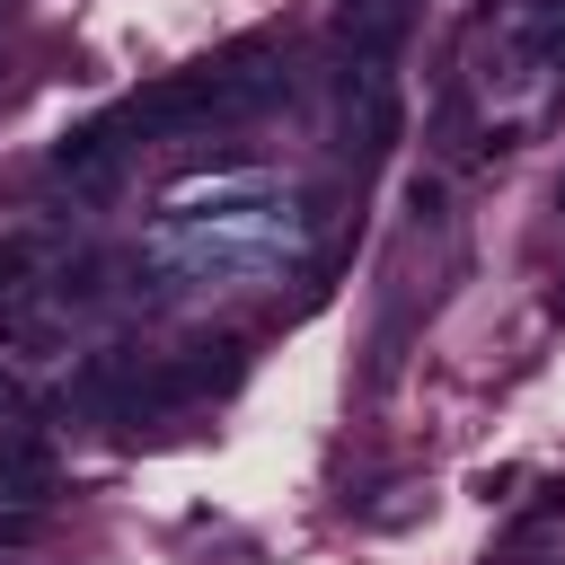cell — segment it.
<instances>
[{
  "mask_svg": "<svg viewBox=\"0 0 565 565\" xmlns=\"http://www.w3.org/2000/svg\"><path fill=\"white\" fill-rule=\"evenodd\" d=\"M26 406V388H18V371H0V415H18Z\"/></svg>",
  "mask_w": 565,
  "mask_h": 565,
  "instance_id": "cell-7",
  "label": "cell"
},
{
  "mask_svg": "<svg viewBox=\"0 0 565 565\" xmlns=\"http://www.w3.org/2000/svg\"><path fill=\"white\" fill-rule=\"evenodd\" d=\"M406 18H415L406 0H344L335 9V35L353 44V62H388L397 35H406Z\"/></svg>",
  "mask_w": 565,
  "mask_h": 565,
  "instance_id": "cell-2",
  "label": "cell"
},
{
  "mask_svg": "<svg viewBox=\"0 0 565 565\" xmlns=\"http://www.w3.org/2000/svg\"><path fill=\"white\" fill-rule=\"evenodd\" d=\"M556 203H565V185H556Z\"/></svg>",
  "mask_w": 565,
  "mask_h": 565,
  "instance_id": "cell-8",
  "label": "cell"
},
{
  "mask_svg": "<svg viewBox=\"0 0 565 565\" xmlns=\"http://www.w3.org/2000/svg\"><path fill=\"white\" fill-rule=\"evenodd\" d=\"M18 539H35V512H0V547H18Z\"/></svg>",
  "mask_w": 565,
  "mask_h": 565,
  "instance_id": "cell-6",
  "label": "cell"
},
{
  "mask_svg": "<svg viewBox=\"0 0 565 565\" xmlns=\"http://www.w3.org/2000/svg\"><path fill=\"white\" fill-rule=\"evenodd\" d=\"M44 486H53V450H44L35 433H18V441H0V503H18V512H35V503H44Z\"/></svg>",
  "mask_w": 565,
  "mask_h": 565,
  "instance_id": "cell-3",
  "label": "cell"
},
{
  "mask_svg": "<svg viewBox=\"0 0 565 565\" xmlns=\"http://www.w3.org/2000/svg\"><path fill=\"white\" fill-rule=\"evenodd\" d=\"M124 124H79V132H62V150H53V168L71 177V185H88V194H106L115 177H124V141H115Z\"/></svg>",
  "mask_w": 565,
  "mask_h": 565,
  "instance_id": "cell-1",
  "label": "cell"
},
{
  "mask_svg": "<svg viewBox=\"0 0 565 565\" xmlns=\"http://www.w3.org/2000/svg\"><path fill=\"white\" fill-rule=\"evenodd\" d=\"M53 282H62V300H97V291H106V256L88 247V256H71V265H62Z\"/></svg>",
  "mask_w": 565,
  "mask_h": 565,
  "instance_id": "cell-4",
  "label": "cell"
},
{
  "mask_svg": "<svg viewBox=\"0 0 565 565\" xmlns=\"http://www.w3.org/2000/svg\"><path fill=\"white\" fill-rule=\"evenodd\" d=\"M406 212H415V221H441V177H415V185H406Z\"/></svg>",
  "mask_w": 565,
  "mask_h": 565,
  "instance_id": "cell-5",
  "label": "cell"
},
{
  "mask_svg": "<svg viewBox=\"0 0 565 565\" xmlns=\"http://www.w3.org/2000/svg\"><path fill=\"white\" fill-rule=\"evenodd\" d=\"M0 9H9V0H0Z\"/></svg>",
  "mask_w": 565,
  "mask_h": 565,
  "instance_id": "cell-9",
  "label": "cell"
}]
</instances>
